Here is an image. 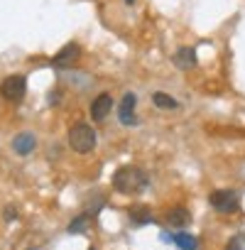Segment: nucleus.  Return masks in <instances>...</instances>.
<instances>
[{"label":"nucleus","instance_id":"obj_10","mask_svg":"<svg viewBox=\"0 0 245 250\" xmlns=\"http://www.w3.org/2000/svg\"><path fill=\"white\" fill-rule=\"evenodd\" d=\"M174 66L186 71V69H194L196 66V49L194 47H179L174 52Z\"/></svg>","mask_w":245,"mask_h":250},{"label":"nucleus","instance_id":"obj_12","mask_svg":"<svg viewBox=\"0 0 245 250\" xmlns=\"http://www.w3.org/2000/svg\"><path fill=\"white\" fill-rule=\"evenodd\" d=\"M152 103H155L160 110H177V108H179L177 98H172V96H167V93H162V91H157V93L152 96Z\"/></svg>","mask_w":245,"mask_h":250},{"label":"nucleus","instance_id":"obj_15","mask_svg":"<svg viewBox=\"0 0 245 250\" xmlns=\"http://www.w3.org/2000/svg\"><path fill=\"white\" fill-rule=\"evenodd\" d=\"M225 250H245V235H233L225 245Z\"/></svg>","mask_w":245,"mask_h":250},{"label":"nucleus","instance_id":"obj_6","mask_svg":"<svg viewBox=\"0 0 245 250\" xmlns=\"http://www.w3.org/2000/svg\"><path fill=\"white\" fill-rule=\"evenodd\" d=\"M79 57H81V47H79L76 42H69V44H66V47H61V49H59V54L52 59V66H57V69H66V66L76 64V62H79Z\"/></svg>","mask_w":245,"mask_h":250},{"label":"nucleus","instance_id":"obj_18","mask_svg":"<svg viewBox=\"0 0 245 250\" xmlns=\"http://www.w3.org/2000/svg\"><path fill=\"white\" fill-rule=\"evenodd\" d=\"M88 250H98V248H88Z\"/></svg>","mask_w":245,"mask_h":250},{"label":"nucleus","instance_id":"obj_1","mask_svg":"<svg viewBox=\"0 0 245 250\" xmlns=\"http://www.w3.org/2000/svg\"><path fill=\"white\" fill-rule=\"evenodd\" d=\"M113 189L118 194H125V196H135V194H143L147 187H150V177L143 167H135V165H125L115 169L113 174Z\"/></svg>","mask_w":245,"mask_h":250},{"label":"nucleus","instance_id":"obj_7","mask_svg":"<svg viewBox=\"0 0 245 250\" xmlns=\"http://www.w3.org/2000/svg\"><path fill=\"white\" fill-rule=\"evenodd\" d=\"M110 110H113V98H110V93H101V96H96L93 103H91V120L101 123V120H105V118L110 115Z\"/></svg>","mask_w":245,"mask_h":250},{"label":"nucleus","instance_id":"obj_5","mask_svg":"<svg viewBox=\"0 0 245 250\" xmlns=\"http://www.w3.org/2000/svg\"><path fill=\"white\" fill-rule=\"evenodd\" d=\"M135 93H125L118 105V118H120V125H128V128H135L138 125V115H135Z\"/></svg>","mask_w":245,"mask_h":250},{"label":"nucleus","instance_id":"obj_3","mask_svg":"<svg viewBox=\"0 0 245 250\" xmlns=\"http://www.w3.org/2000/svg\"><path fill=\"white\" fill-rule=\"evenodd\" d=\"M208 204L218 213H235L240 208V196L233 189H216V191H211Z\"/></svg>","mask_w":245,"mask_h":250},{"label":"nucleus","instance_id":"obj_16","mask_svg":"<svg viewBox=\"0 0 245 250\" xmlns=\"http://www.w3.org/2000/svg\"><path fill=\"white\" fill-rule=\"evenodd\" d=\"M3 218H5V221H15V218H18L15 206H5V208H3Z\"/></svg>","mask_w":245,"mask_h":250},{"label":"nucleus","instance_id":"obj_4","mask_svg":"<svg viewBox=\"0 0 245 250\" xmlns=\"http://www.w3.org/2000/svg\"><path fill=\"white\" fill-rule=\"evenodd\" d=\"M25 91H27V81L20 74H13V76L3 79V83H0V96L10 103H20L25 98Z\"/></svg>","mask_w":245,"mask_h":250},{"label":"nucleus","instance_id":"obj_9","mask_svg":"<svg viewBox=\"0 0 245 250\" xmlns=\"http://www.w3.org/2000/svg\"><path fill=\"white\" fill-rule=\"evenodd\" d=\"M164 223H167L169 228H184V226L191 223V213H189L184 206H174V208H169V211L164 213Z\"/></svg>","mask_w":245,"mask_h":250},{"label":"nucleus","instance_id":"obj_13","mask_svg":"<svg viewBox=\"0 0 245 250\" xmlns=\"http://www.w3.org/2000/svg\"><path fill=\"white\" fill-rule=\"evenodd\" d=\"M88 226H91V213H81V216H76L71 223H69V233L71 235H76V233H83V230H88Z\"/></svg>","mask_w":245,"mask_h":250},{"label":"nucleus","instance_id":"obj_14","mask_svg":"<svg viewBox=\"0 0 245 250\" xmlns=\"http://www.w3.org/2000/svg\"><path fill=\"white\" fill-rule=\"evenodd\" d=\"M128 216H130L133 226H145V223H150V211H147V206H133Z\"/></svg>","mask_w":245,"mask_h":250},{"label":"nucleus","instance_id":"obj_2","mask_svg":"<svg viewBox=\"0 0 245 250\" xmlns=\"http://www.w3.org/2000/svg\"><path fill=\"white\" fill-rule=\"evenodd\" d=\"M66 140H69V147H71L74 152H79V155H88V152H93L96 145H98L96 130H93V125H88V123H76L74 128L69 130Z\"/></svg>","mask_w":245,"mask_h":250},{"label":"nucleus","instance_id":"obj_11","mask_svg":"<svg viewBox=\"0 0 245 250\" xmlns=\"http://www.w3.org/2000/svg\"><path fill=\"white\" fill-rule=\"evenodd\" d=\"M172 240L177 243V248H179V250H199V238H196V235L177 233V235H172Z\"/></svg>","mask_w":245,"mask_h":250},{"label":"nucleus","instance_id":"obj_8","mask_svg":"<svg viewBox=\"0 0 245 250\" xmlns=\"http://www.w3.org/2000/svg\"><path fill=\"white\" fill-rule=\"evenodd\" d=\"M13 152L15 155H20V157H25V155H32L35 150H37V138L32 135V133H18L15 138H13Z\"/></svg>","mask_w":245,"mask_h":250},{"label":"nucleus","instance_id":"obj_17","mask_svg":"<svg viewBox=\"0 0 245 250\" xmlns=\"http://www.w3.org/2000/svg\"><path fill=\"white\" fill-rule=\"evenodd\" d=\"M125 3H128V5H135V0H125Z\"/></svg>","mask_w":245,"mask_h":250}]
</instances>
